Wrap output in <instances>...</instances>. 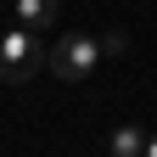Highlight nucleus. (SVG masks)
<instances>
[{
    "label": "nucleus",
    "mask_w": 157,
    "mask_h": 157,
    "mask_svg": "<svg viewBox=\"0 0 157 157\" xmlns=\"http://www.w3.org/2000/svg\"><path fill=\"white\" fill-rule=\"evenodd\" d=\"M107 56H101V34H62L51 45V56H45V67L56 73V78H67V84H78V78H90L95 67H101Z\"/></svg>",
    "instance_id": "nucleus-1"
},
{
    "label": "nucleus",
    "mask_w": 157,
    "mask_h": 157,
    "mask_svg": "<svg viewBox=\"0 0 157 157\" xmlns=\"http://www.w3.org/2000/svg\"><path fill=\"white\" fill-rule=\"evenodd\" d=\"M51 51H39V34L34 28H6L0 34V78L6 84H28V78L45 67Z\"/></svg>",
    "instance_id": "nucleus-2"
},
{
    "label": "nucleus",
    "mask_w": 157,
    "mask_h": 157,
    "mask_svg": "<svg viewBox=\"0 0 157 157\" xmlns=\"http://www.w3.org/2000/svg\"><path fill=\"white\" fill-rule=\"evenodd\" d=\"M11 17H17V28H51L56 23V0H11Z\"/></svg>",
    "instance_id": "nucleus-3"
},
{
    "label": "nucleus",
    "mask_w": 157,
    "mask_h": 157,
    "mask_svg": "<svg viewBox=\"0 0 157 157\" xmlns=\"http://www.w3.org/2000/svg\"><path fill=\"white\" fill-rule=\"evenodd\" d=\"M140 151H146V129H135V124L112 129V157H140Z\"/></svg>",
    "instance_id": "nucleus-4"
},
{
    "label": "nucleus",
    "mask_w": 157,
    "mask_h": 157,
    "mask_svg": "<svg viewBox=\"0 0 157 157\" xmlns=\"http://www.w3.org/2000/svg\"><path fill=\"white\" fill-rule=\"evenodd\" d=\"M129 51V39H124V28L118 34H101V56H124Z\"/></svg>",
    "instance_id": "nucleus-5"
},
{
    "label": "nucleus",
    "mask_w": 157,
    "mask_h": 157,
    "mask_svg": "<svg viewBox=\"0 0 157 157\" xmlns=\"http://www.w3.org/2000/svg\"><path fill=\"white\" fill-rule=\"evenodd\" d=\"M140 157H157V129H146V151Z\"/></svg>",
    "instance_id": "nucleus-6"
}]
</instances>
